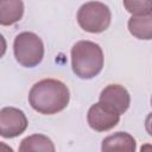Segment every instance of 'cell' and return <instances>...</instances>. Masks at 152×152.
<instances>
[{"label":"cell","instance_id":"1","mask_svg":"<svg viewBox=\"0 0 152 152\" xmlns=\"http://www.w3.org/2000/svg\"><path fill=\"white\" fill-rule=\"evenodd\" d=\"M70 91L59 80L44 78L34 83L28 93L31 107L44 115H52L62 112L69 103Z\"/></svg>","mask_w":152,"mask_h":152},{"label":"cell","instance_id":"2","mask_svg":"<svg viewBox=\"0 0 152 152\" xmlns=\"http://www.w3.org/2000/svg\"><path fill=\"white\" fill-rule=\"evenodd\" d=\"M71 68L82 80L97 76L103 68V52L99 44L90 40H80L71 49Z\"/></svg>","mask_w":152,"mask_h":152},{"label":"cell","instance_id":"3","mask_svg":"<svg viewBox=\"0 0 152 152\" xmlns=\"http://www.w3.org/2000/svg\"><path fill=\"white\" fill-rule=\"evenodd\" d=\"M13 53L20 65L25 68H34L44 57L43 40L33 32H21L14 38Z\"/></svg>","mask_w":152,"mask_h":152},{"label":"cell","instance_id":"4","mask_svg":"<svg viewBox=\"0 0 152 152\" xmlns=\"http://www.w3.org/2000/svg\"><path fill=\"white\" fill-rule=\"evenodd\" d=\"M112 20V13L107 5L100 1H88L77 12V23L82 30L89 33L106 31Z\"/></svg>","mask_w":152,"mask_h":152},{"label":"cell","instance_id":"5","mask_svg":"<svg viewBox=\"0 0 152 152\" xmlns=\"http://www.w3.org/2000/svg\"><path fill=\"white\" fill-rule=\"evenodd\" d=\"M25 113L15 107H4L0 110V134L2 138H15L27 128Z\"/></svg>","mask_w":152,"mask_h":152},{"label":"cell","instance_id":"6","mask_svg":"<svg viewBox=\"0 0 152 152\" xmlns=\"http://www.w3.org/2000/svg\"><path fill=\"white\" fill-rule=\"evenodd\" d=\"M99 102L110 112L121 115L128 109L131 96L125 87L120 84H109L102 89Z\"/></svg>","mask_w":152,"mask_h":152},{"label":"cell","instance_id":"7","mask_svg":"<svg viewBox=\"0 0 152 152\" xmlns=\"http://www.w3.org/2000/svg\"><path fill=\"white\" fill-rule=\"evenodd\" d=\"M87 121L90 128H93L94 131L106 132L114 128L119 124L120 115L110 112L109 109L103 107L100 102H97L90 106L87 114Z\"/></svg>","mask_w":152,"mask_h":152},{"label":"cell","instance_id":"8","mask_svg":"<svg viewBox=\"0 0 152 152\" xmlns=\"http://www.w3.org/2000/svg\"><path fill=\"white\" fill-rule=\"evenodd\" d=\"M135 139L127 132H116L106 137L101 144V152H135Z\"/></svg>","mask_w":152,"mask_h":152},{"label":"cell","instance_id":"9","mask_svg":"<svg viewBox=\"0 0 152 152\" xmlns=\"http://www.w3.org/2000/svg\"><path fill=\"white\" fill-rule=\"evenodd\" d=\"M129 33L141 40L152 39V12L145 15H132L127 23Z\"/></svg>","mask_w":152,"mask_h":152},{"label":"cell","instance_id":"10","mask_svg":"<svg viewBox=\"0 0 152 152\" xmlns=\"http://www.w3.org/2000/svg\"><path fill=\"white\" fill-rule=\"evenodd\" d=\"M24 4L20 0L0 1V24L4 26L13 25L23 18Z\"/></svg>","mask_w":152,"mask_h":152},{"label":"cell","instance_id":"11","mask_svg":"<svg viewBox=\"0 0 152 152\" xmlns=\"http://www.w3.org/2000/svg\"><path fill=\"white\" fill-rule=\"evenodd\" d=\"M19 152H56V148L52 140L46 135L32 134L21 140Z\"/></svg>","mask_w":152,"mask_h":152},{"label":"cell","instance_id":"12","mask_svg":"<svg viewBox=\"0 0 152 152\" xmlns=\"http://www.w3.org/2000/svg\"><path fill=\"white\" fill-rule=\"evenodd\" d=\"M122 4L126 11L135 17L152 12V0H125Z\"/></svg>","mask_w":152,"mask_h":152},{"label":"cell","instance_id":"13","mask_svg":"<svg viewBox=\"0 0 152 152\" xmlns=\"http://www.w3.org/2000/svg\"><path fill=\"white\" fill-rule=\"evenodd\" d=\"M145 129L148 133V135L152 137V113H150L145 119Z\"/></svg>","mask_w":152,"mask_h":152},{"label":"cell","instance_id":"14","mask_svg":"<svg viewBox=\"0 0 152 152\" xmlns=\"http://www.w3.org/2000/svg\"><path fill=\"white\" fill-rule=\"evenodd\" d=\"M140 152H152V145L151 144H144L140 147Z\"/></svg>","mask_w":152,"mask_h":152},{"label":"cell","instance_id":"15","mask_svg":"<svg viewBox=\"0 0 152 152\" xmlns=\"http://www.w3.org/2000/svg\"><path fill=\"white\" fill-rule=\"evenodd\" d=\"M0 147H1V152H13L12 147L7 146L5 142H0Z\"/></svg>","mask_w":152,"mask_h":152},{"label":"cell","instance_id":"16","mask_svg":"<svg viewBox=\"0 0 152 152\" xmlns=\"http://www.w3.org/2000/svg\"><path fill=\"white\" fill-rule=\"evenodd\" d=\"M151 106H152V96H151Z\"/></svg>","mask_w":152,"mask_h":152}]
</instances>
